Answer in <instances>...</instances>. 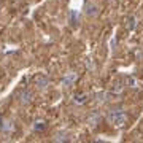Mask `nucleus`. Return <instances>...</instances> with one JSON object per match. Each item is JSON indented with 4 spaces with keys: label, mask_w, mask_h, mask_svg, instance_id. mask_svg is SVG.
I'll use <instances>...</instances> for the list:
<instances>
[{
    "label": "nucleus",
    "mask_w": 143,
    "mask_h": 143,
    "mask_svg": "<svg viewBox=\"0 0 143 143\" xmlns=\"http://www.w3.org/2000/svg\"><path fill=\"white\" fill-rule=\"evenodd\" d=\"M76 16H78V14H76L75 11H70V21H72V24H76Z\"/></svg>",
    "instance_id": "9b49d317"
},
{
    "label": "nucleus",
    "mask_w": 143,
    "mask_h": 143,
    "mask_svg": "<svg viewBox=\"0 0 143 143\" xmlns=\"http://www.w3.org/2000/svg\"><path fill=\"white\" fill-rule=\"evenodd\" d=\"M86 14L88 16H95L97 14V6H95L94 3H89L88 6H86Z\"/></svg>",
    "instance_id": "0eeeda50"
},
{
    "label": "nucleus",
    "mask_w": 143,
    "mask_h": 143,
    "mask_svg": "<svg viewBox=\"0 0 143 143\" xmlns=\"http://www.w3.org/2000/svg\"><path fill=\"white\" fill-rule=\"evenodd\" d=\"M75 80H76V73H73V72H69L67 75H64L62 76V86L64 88H70V86L75 83Z\"/></svg>",
    "instance_id": "f03ea898"
},
{
    "label": "nucleus",
    "mask_w": 143,
    "mask_h": 143,
    "mask_svg": "<svg viewBox=\"0 0 143 143\" xmlns=\"http://www.w3.org/2000/svg\"><path fill=\"white\" fill-rule=\"evenodd\" d=\"M3 127H5V121H3V118H2V114H0V129L3 130Z\"/></svg>",
    "instance_id": "ddd939ff"
},
{
    "label": "nucleus",
    "mask_w": 143,
    "mask_h": 143,
    "mask_svg": "<svg viewBox=\"0 0 143 143\" xmlns=\"http://www.w3.org/2000/svg\"><path fill=\"white\" fill-rule=\"evenodd\" d=\"M88 121H89L91 124H97V121H99V114H97V113H92L91 116L88 118Z\"/></svg>",
    "instance_id": "1a4fd4ad"
},
{
    "label": "nucleus",
    "mask_w": 143,
    "mask_h": 143,
    "mask_svg": "<svg viewBox=\"0 0 143 143\" xmlns=\"http://www.w3.org/2000/svg\"><path fill=\"white\" fill-rule=\"evenodd\" d=\"M107 119L111 122V124H122L126 121V111H124L121 107H116V108H111L107 114Z\"/></svg>",
    "instance_id": "f257e3e1"
},
{
    "label": "nucleus",
    "mask_w": 143,
    "mask_h": 143,
    "mask_svg": "<svg viewBox=\"0 0 143 143\" xmlns=\"http://www.w3.org/2000/svg\"><path fill=\"white\" fill-rule=\"evenodd\" d=\"M73 100H75V103L81 105V103H84L86 100H88V94H84V92H78V94H75Z\"/></svg>",
    "instance_id": "423d86ee"
},
{
    "label": "nucleus",
    "mask_w": 143,
    "mask_h": 143,
    "mask_svg": "<svg viewBox=\"0 0 143 143\" xmlns=\"http://www.w3.org/2000/svg\"><path fill=\"white\" fill-rule=\"evenodd\" d=\"M133 27H135V19L130 16V18H129V21H127V29H130V30H132Z\"/></svg>",
    "instance_id": "9d476101"
},
{
    "label": "nucleus",
    "mask_w": 143,
    "mask_h": 143,
    "mask_svg": "<svg viewBox=\"0 0 143 143\" xmlns=\"http://www.w3.org/2000/svg\"><path fill=\"white\" fill-rule=\"evenodd\" d=\"M48 83H49V80L46 78V76H37L35 78V84H37V88H46L48 86Z\"/></svg>",
    "instance_id": "39448f33"
},
{
    "label": "nucleus",
    "mask_w": 143,
    "mask_h": 143,
    "mask_svg": "<svg viewBox=\"0 0 143 143\" xmlns=\"http://www.w3.org/2000/svg\"><path fill=\"white\" fill-rule=\"evenodd\" d=\"M122 88H124V83H116L111 88V94H116V95H119L121 92H122Z\"/></svg>",
    "instance_id": "6e6552de"
},
{
    "label": "nucleus",
    "mask_w": 143,
    "mask_h": 143,
    "mask_svg": "<svg viewBox=\"0 0 143 143\" xmlns=\"http://www.w3.org/2000/svg\"><path fill=\"white\" fill-rule=\"evenodd\" d=\"M69 141V133L67 132H57L54 135V143H67Z\"/></svg>",
    "instance_id": "20e7f679"
},
{
    "label": "nucleus",
    "mask_w": 143,
    "mask_h": 143,
    "mask_svg": "<svg viewBox=\"0 0 143 143\" xmlns=\"http://www.w3.org/2000/svg\"><path fill=\"white\" fill-rule=\"evenodd\" d=\"M43 129H45V124H43V122L35 124V130H43Z\"/></svg>",
    "instance_id": "f8f14e48"
},
{
    "label": "nucleus",
    "mask_w": 143,
    "mask_h": 143,
    "mask_svg": "<svg viewBox=\"0 0 143 143\" xmlns=\"http://www.w3.org/2000/svg\"><path fill=\"white\" fill-rule=\"evenodd\" d=\"M18 99L21 100L22 103H29V102L32 100V92L29 91V89H22V91L18 92Z\"/></svg>",
    "instance_id": "7ed1b4c3"
}]
</instances>
